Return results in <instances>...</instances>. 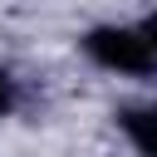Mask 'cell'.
<instances>
[{
  "label": "cell",
  "mask_w": 157,
  "mask_h": 157,
  "mask_svg": "<svg viewBox=\"0 0 157 157\" xmlns=\"http://www.w3.org/2000/svg\"><path fill=\"white\" fill-rule=\"evenodd\" d=\"M83 49H88L103 69H118V74H152V69H157V49L147 44V34H142V29L98 25V29H88Z\"/></svg>",
  "instance_id": "cell-1"
},
{
  "label": "cell",
  "mask_w": 157,
  "mask_h": 157,
  "mask_svg": "<svg viewBox=\"0 0 157 157\" xmlns=\"http://www.w3.org/2000/svg\"><path fill=\"white\" fill-rule=\"evenodd\" d=\"M128 142L142 152V157H157V108H123L118 113Z\"/></svg>",
  "instance_id": "cell-2"
},
{
  "label": "cell",
  "mask_w": 157,
  "mask_h": 157,
  "mask_svg": "<svg viewBox=\"0 0 157 157\" xmlns=\"http://www.w3.org/2000/svg\"><path fill=\"white\" fill-rule=\"evenodd\" d=\"M10 103H15V83H10V74H0V118L10 113Z\"/></svg>",
  "instance_id": "cell-3"
},
{
  "label": "cell",
  "mask_w": 157,
  "mask_h": 157,
  "mask_svg": "<svg viewBox=\"0 0 157 157\" xmlns=\"http://www.w3.org/2000/svg\"><path fill=\"white\" fill-rule=\"evenodd\" d=\"M142 34H147V44H152V49H157V15H152V20H147V25H142Z\"/></svg>",
  "instance_id": "cell-4"
}]
</instances>
